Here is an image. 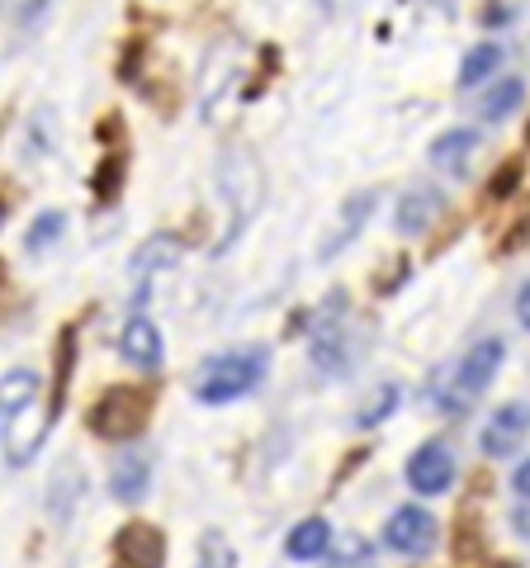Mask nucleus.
Returning a JSON list of instances; mask_svg holds the SVG:
<instances>
[{
    "instance_id": "obj_1",
    "label": "nucleus",
    "mask_w": 530,
    "mask_h": 568,
    "mask_svg": "<svg viewBox=\"0 0 530 568\" xmlns=\"http://www.w3.org/2000/svg\"><path fill=\"white\" fill-rule=\"evenodd\" d=\"M265 375H271V351H265V346L223 351V355H214V361L200 369V379H194V398L208 403V407L237 403V398L252 394Z\"/></svg>"
},
{
    "instance_id": "obj_2",
    "label": "nucleus",
    "mask_w": 530,
    "mask_h": 568,
    "mask_svg": "<svg viewBox=\"0 0 530 568\" xmlns=\"http://www.w3.org/2000/svg\"><path fill=\"white\" fill-rule=\"evenodd\" d=\"M502 361H507V342L502 336H483V342H473L469 351H465V361L455 365V375L446 379V388L436 394V403H440V413H465V407H473L483 394H488V384L498 379V369H502Z\"/></svg>"
},
{
    "instance_id": "obj_3",
    "label": "nucleus",
    "mask_w": 530,
    "mask_h": 568,
    "mask_svg": "<svg viewBox=\"0 0 530 568\" xmlns=\"http://www.w3.org/2000/svg\"><path fill=\"white\" fill-rule=\"evenodd\" d=\"M156 403V384H119V388H104L91 407V432L104 440H129L147 426V413Z\"/></svg>"
},
{
    "instance_id": "obj_4",
    "label": "nucleus",
    "mask_w": 530,
    "mask_h": 568,
    "mask_svg": "<svg viewBox=\"0 0 530 568\" xmlns=\"http://www.w3.org/2000/svg\"><path fill=\"white\" fill-rule=\"evenodd\" d=\"M346 294H327V304L308 317V355L323 375L350 369V332H346Z\"/></svg>"
},
{
    "instance_id": "obj_5",
    "label": "nucleus",
    "mask_w": 530,
    "mask_h": 568,
    "mask_svg": "<svg viewBox=\"0 0 530 568\" xmlns=\"http://www.w3.org/2000/svg\"><path fill=\"white\" fill-rule=\"evenodd\" d=\"M218 181H223L227 204H233V233H237V227L261 209V190H265L261 162L246 148H227L223 162H218Z\"/></svg>"
},
{
    "instance_id": "obj_6",
    "label": "nucleus",
    "mask_w": 530,
    "mask_h": 568,
    "mask_svg": "<svg viewBox=\"0 0 530 568\" xmlns=\"http://www.w3.org/2000/svg\"><path fill=\"white\" fill-rule=\"evenodd\" d=\"M436 517L431 511H421V507H398L394 517H388L384 526V545L394 549V555H408V559H421V555H431L436 549Z\"/></svg>"
},
{
    "instance_id": "obj_7",
    "label": "nucleus",
    "mask_w": 530,
    "mask_h": 568,
    "mask_svg": "<svg viewBox=\"0 0 530 568\" xmlns=\"http://www.w3.org/2000/svg\"><path fill=\"white\" fill-rule=\"evenodd\" d=\"M114 568H162L166 564V536L147 521H129L110 545Z\"/></svg>"
},
{
    "instance_id": "obj_8",
    "label": "nucleus",
    "mask_w": 530,
    "mask_h": 568,
    "mask_svg": "<svg viewBox=\"0 0 530 568\" xmlns=\"http://www.w3.org/2000/svg\"><path fill=\"white\" fill-rule=\"evenodd\" d=\"M526 432H530V407H526V403H502L498 413L488 417L483 436H479V446H483L488 459H507V455H517V450H521Z\"/></svg>"
},
{
    "instance_id": "obj_9",
    "label": "nucleus",
    "mask_w": 530,
    "mask_h": 568,
    "mask_svg": "<svg viewBox=\"0 0 530 568\" xmlns=\"http://www.w3.org/2000/svg\"><path fill=\"white\" fill-rule=\"evenodd\" d=\"M408 484H412V493H421V497H440V493L455 484V455L440 446V440L421 446V450L408 459Z\"/></svg>"
},
{
    "instance_id": "obj_10",
    "label": "nucleus",
    "mask_w": 530,
    "mask_h": 568,
    "mask_svg": "<svg viewBox=\"0 0 530 568\" xmlns=\"http://www.w3.org/2000/svg\"><path fill=\"white\" fill-rule=\"evenodd\" d=\"M175 261H181V237H175V233H156V237H147L143 246H137L133 261H129V271H133V280H137L133 308L147 304V280H152L156 271H171Z\"/></svg>"
},
{
    "instance_id": "obj_11",
    "label": "nucleus",
    "mask_w": 530,
    "mask_h": 568,
    "mask_svg": "<svg viewBox=\"0 0 530 568\" xmlns=\"http://www.w3.org/2000/svg\"><path fill=\"white\" fill-rule=\"evenodd\" d=\"M446 213V194H440L436 185H417V190H408L398 200V213H394V227L402 237H421L427 227Z\"/></svg>"
},
{
    "instance_id": "obj_12",
    "label": "nucleus",
    "mask_w": 530,
    "mask_h": 568,
    "mask_svg": "<svg viewBox=\"0 0 530 568\" xmlns=\"http://www.w3.org/2000/svg\"><path fill=\"white\" fill-rule=\"evenodd\" d=\"M119 355L133 369H156L162 365V332L147 317H129V327L119 332Z\"/></svg>"
},
{
    "instance_id": "obj_13",
    "label": "nucleus",
    "mask_w": 530,
    "mask_h": 568,
    "mask_svg": "<svg viewBox=\"0 0 530 568\" xmlns=\"http://www.w3.org/2000/svg\"><path fill=\"white\" fill-rule=\"evenodd\" d=\"M473 152H479V133L473 129H446L431 142V166L440 175H465L473 166Z\"/></svg>"
},
{
    "instance_id": "obj_14",
    "label": "nucleus",
    "mask_w": 530,
    "mask_h": 568,
    "mask_svg": "<svg viewBox=\"0 0 530 568\" xmlns=\"http://www.w3.org/2000/svg\"><path fill=\"white\" fill-rule=\"evenodd\" d=\"M152 484V459L143 450H123L110 469V488L119 503H143V493Z\"/></svg>"
},
{
    "instance_id": "obj_15",
    "label": "nucleus",
    "mask_w": 530,
    "mask_h": 568,
    "mask_svg": "<svg viewBox=\"0 0 530 568\" xmlns=\"http://www.w3.org/2000/svg\"><path fill=\"white\" fill-rule=\"evenodd\" d=\"M48 413L43 417H33L29 407L20 417H10V432H6V455H10V465H29L33 455L43 450V436H48Z\"/></svg>"
},
{
    "instance_id": "obj_16",
    "label": "nucleus",
    "mask_w": 530,
    "mask_h": 568,
    "mask_svg": "<svg viewBox=\"0 0 530 568\" xmlns=\"http://www.w3.org/2000/svg\"><path fill=\"white\" fill-rule=\"evenodd\" d=\"M375 204H379V194H375V190L350 194L346 209H342V227H337V237H332V242L323 246V261H337V256H342V246H350V242L360 237V227L369 223V213H375Z\"/></svg>"
},
{
    "instance_id": "obj_17",
    "label": "nucleus",
    "mask_w": 530,
    "mask_h": 568,
    "mask_svg": "<svg viewBox=\"0 0 530 568\" xmlns=\"http://www.w3.org/2000/svg\"><path fill=\"white\" fill-rule=\"evenodd\" d=\"M327 545H332V526H327L323 517H308V521H298V526L289 530V540H285L289 559H298V564H308V559H323V555H327Z\"/></svg>"
},
{
    "instance_id": "obj_18",
    "label": "nucleus",
    "mask_w": 530,
    "mask_h": 568,
    "mask_svg": "<svg viewBox=\"0 0 530 568\" xmlns=\"http://www.w3.org/2000/svg\"><path fill=\"white\" fill-rule=\"evenodd\" d=\"M39 398V375L33 369H10L6 379H0V417H20L24 407Z\"/></svg>"
},
{
    "instance_id": "obj_19",
    "label": "nucleus",
    "mask_w": 530,
    "mask_h": 568,
    "mask_svg": "<svg viewBox=\"0 0 530 568\" xmlns=\"http://www.w3.org/2000/svg\"><path fill=\"white\" fill-rule=\"evenodd\" d=\"M498 67H502V48H498V43L469 48L465 62H459V91H473V85L492 81V77H498Z\"/></svg>"
},
{
    "instance_id": "obj_20",
    "label": "nucleus",
    "mask_w": 530,
    "mask_h": 568,
    "mask_svg": "<svg viewBox=\"0 0 530 568\" xmlns=\"http://www.w3.org/2000/svg\"><path fill=\"white\" fill-rule=\"evenodd\" d=\"M521 100H526V81H521V77H502V81L483 95L479 114H483L488 123H498V119H507V114H517V110H521Z\"/></svg>"
},
{
    "instance_id": "obj_21",
    "label": "nucleus",
    "mask_w": 530,
    "mask_h": 568,
    "mask_svg": "<svg viewBox=\"0 0 530 568\" xmlns=\"http://www.w3.org/2000/svg\"><path fill=\"white\" fill-rule=\"evenodd\" d=\"M72 361H77V327H67V332H62V342H58V375H52L48 422H58L62 403H67V384H72Z\"/></svg>"
},
{
    "instance_id": "obj_22",
    "label": "nucleus",
    "mask_w": 530,
    "mask_h": 568,
    "mask_svg": "<svg viewBox=\"0 0 530 568\" xmlns=\"http://www.w3.org/2000/svg\"><path fill=\"white\" fill-rule=\"evenodd\" d=\"M85 493V474L77 465H62L58 474H52V517L67 521L72 517V503Z\"/></svg>"
},
{
    "instance_id": "obj_23",
    "label": "nucleus",
    "mask_w": 530,
    "mask_h": 568,
    "mask_svg": "<svg viewBox=\"0 0 530 568\" xmlns=\"http://www.w3.org/2000/svg\"><path fill=\"white\" fill-rule=\"evenodd\" d=\"M398 384H379L375 394H369L365 403H360V413H356V426L360 432H369V426H379V422H388L394 417V407H398Z\"/></svg>"
},
{
    "instance_id": "obj_24",
    "label": "nucleus",
    "mask_w": 530,
    "mask_h": 568,
    "mask_svg": "<svg viewBox=\"0 0 530 568\" xmlns=\"http://www.w3.org/2000/svg\"><path fill=\"white\" fill-rule=\"evenodd\" d=\"M119 185H123V152L110 148V152L100 156L95 175H91V190H95V200H100V204H110L114 194H119Z\"/></svg>"
},
{
    "instance_id": "obj_25",
    "label": "nucleus",
    "mask_w": 530,
    "mask_h": 568,
    "mask_svg": "<svg viewBox=\"0 0 530 568\" xmlns=\"http://www.w3.org/2000/svg\"><path fill=\"white\" fill-rule=\"evenodd\" d=\"M62 227H67V213H58V209H48V213H39V219H33V227H29V237H24V246L33 256L39 252H48L52 242L62 237Z\"/></svg>"
},
{
    "instance_id": "obj_26",
    "label": "nucleus",
    "mask_w": 530,
    "mask_h": 568,
    "mask_svg": "<svg viewBox=\"0 0 530 568\" xmlns=\"http://www.w3.org/2000/svg\"><path fill=\"white\" fill-rule=\"evenodd\" d=\"M200 568H237V549L227 545L223 530H204V540H200Z\"/></svg>"
},
{
    "instance_id": "obj_27",
    "label": "nucleus",
    "mask_w": 530,
    "mask_h": 568,
    "mask_svg": "<svg viewBox=\"0 0 530 568\" xmlns=\"http://www.w3.org/2000/svg\"><path fill=\"white\" fill-rule=\"evenodd\" d=\"M521 175H526V166L521 162H507L502 171H492V181H488V200L498 204V200H511V194L521 190Z\"/></svg>"
},
{
    "instance_id": "obj_28",
    "label": "nucleus",
    "mask_w": 530,
    "mask_h": 568,
    "mask_svg": "<svg viewBox=\"0 0 530 568\" xmlns=\"http://www.w3.org/2000/svg\"><path fill=\"white\" fill-rule=\"evenodd\" d=\"M332 568H375V555H369V545L360 536H346L342 555L332 559Z\"/></svg>"
},
{
    "instance_id": "obj_29",
    "label": "nucleus",
    "mask_w": 530,
    "mask_h": 568,
    "mask_svg": "<svg viewBox=\"0 0 530 568\" xmlns=\"http://www.w3.org/2000/svg\"><path fill=\"white\" fill-rule=\"evenodd\" d=\"M517 317H521V327L530 332V280L521 284V294H517Z\"/></svg>"
},
{
    "instance_id": "obj_30",
    "label": "nucleus",
    "mask_w": 530,
    "mask_h": 568,
    "mask_svg": "<svg viewBox=\"0 0 530 568\" xmlns=\"http://www.w3.org/2000/svg\"><path fill=\"white\" fill-rule=\"evenodd\" d=\"M511 488H517V493L526 497V503H530V459H526V465H521L517 474H511Z\"/></svg>"
},
{
    "instance_id": "obj_31",
    "label": "nucleus",
    "mask_w": 530,
    "mask_h": 568,
    "mask_svg": "<svg viewBox=\"0 0 530 568\" xmlns=\"http://www.w3.org/2000/svg\"><path fill=\"white\" fill-rule=\"evenodd\" d=\"M498 568H517V564H498Z\"/></svg>"
},
{
    "instance_id": "obj_32",
    "label": "nucleus",
    "mask_w": 530,
    "mask_h": 568,
    "mask_svg": "<svg viewBox=\"0 0 530 568\" xmlns=\"http://www.w3.org/2000/svg\"><path fill=\"white\" fill-rule=\"evenodd\" d=\"M0 219H6V204H0Z\"/></svg>"
},
{
    "instance_id": "obj_33",
    "label": "nucleus",
    "mask_w": 530,
    "mask_h": 568,
    "mask_svg": "<svg viewBox=\"0 0 530 568\" xmlns=\"http://www.w3.org/2000/svg\"><path fill=\"white\" fill-rule=\"evenodd\" d=\"M526 138H530V129H526Z\"/></svg>"
}]
</instances>
